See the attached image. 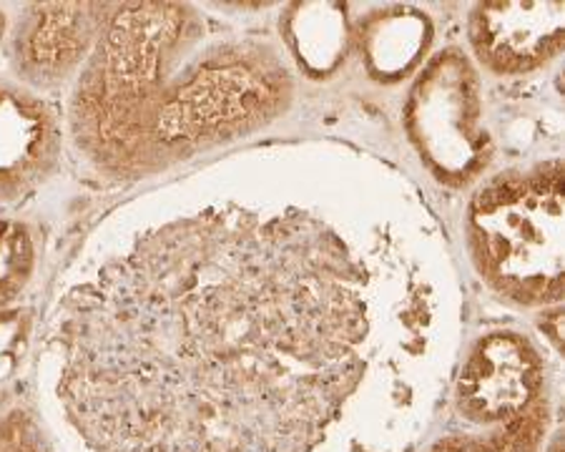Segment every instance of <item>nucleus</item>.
<instances>
[{
    "mask_svg": "<svg viewBox=\"0 0 565 452\" xmlns=\"http://www.w3.org/2000/svg\"><path fill=\"white\" fill-rule=\"evenodd\" d=\"M448 292L413 189L322 149L307 192L204 204L106 255L58 306L56 395L90 452H317Z\"/></svg>",
    "mask_w": 565,
    "mask_h": 452,
    "instance_id": "nucleus-1",
    "label": "nucleus"
},
{
    "mask_svg": "<svg viewBox=\"0 0 565 452\" xmlns=\"http://www.w3.org/2000/svg\"><path fill=\"white\" fill-rule=\"evenodd\" d=\"M295 96L275 45L186 3L116 6L68 106V131L114 179L163 174L254 136Z\"/></svg>",
    "mask_w": 565,
    "mask_h": 452,
    "instance_id": "nucleus-2",
    "label": "nucleus"
},
{
    "mask_svg": "<svg viewBox=\"0 0 565 452\" xmlns=\"http://www.w3.org/2000/svg\"><path fill=\"white\" fill-rule=\"evenodd\" d=\"M478 275L515 306L563 300V161L551 159L488 181L465 216Z\"/></svg>",
    "mask_w": 565,
    "mask_h": 452,
    "instance_id": "nucleus-3",
    "label": "nucleus"
},
{
    "mask_svg": "<svg viewBox=\"0 0 565 452\" xmlns=\"http://www.w3.org/2000/svg\"><path fill=\"white\" fill-rule=\"evenodd\" d=\"M405 129L427 171L445 186H465L490 161L480 129L478 74L470 58L448 49L427 63L405 104Z\"/></svg>",
    "mask_w": 565,
    "mask_h": 452,
    "instance_id": "nucleus-4",
    "label": "nucleus"
},
{
    "mask_svg": "<svg viewBox=\"0 0 565 452\" xmlns=\"http://www.w3.org/2000/svg\"><path fill=\"white\" fill-rule=\"evenodd\" d=\"M545 400V359L533 340L513 330L480 337L455 383V410L478 428L493 430L523 418Z\"/></svg>",
    "mask_w": 565,
    "mask_h": 452,
    "instance_id": "nucleus-5",
    "label": "nucleus"
},
{
    "mask_svg": "<svg viewBox=\"0 0 565 452\" xmlns=\"http://www.w3.org/2000/svg\"><path fill=\"white\" fill-rule=\"evenodd\" d=\"M114 3H33L11 31V63L29 88L53 90L86 66Z\"/></svg>",
    "mask_w": 565,
    "mask_h": 452,
    "instance_id": "nucleus-6",
    "label": "nucleus"
},
{
    "mask_svg": "<svg viewBox=\"0 0 565 452\" xmlns=\"http://www.w3.org/2000/svg\"><path fill=\"white\" fill-rule=\"evenodd\" d=\"M563 3H480L468 21L472 53L495 76L533 74L563 49Z\"/></svg>",
    "mask_w": 565,
    "mask_h": 452,
    "instance_id": "nucleus-7",
    "label": "nucleus"
},
{
    "mask_svg": "<svg viewBox=\"0 0 565 452\" xmlns=\"http://www.w3.org/2000/svg\"><path fill=\"white\" fill-rule=\"evenodd\" d=\"M61 126L31 88L0 80V204L35 192L61 161Z\"/></svg>",
    "mask_w": 565,
    "mask_h": 452,
    "instance_id": "nucleus-8",
    "label": "nucleus"
},
{
    "mask_svg": "<svg viewBox=\"0 0 565 452\" xmlns=\"http://www.w3.org/2000/svg\"><path fill=\"white\" fill-rule=\"evenodd\" d=\"M360 43L370 74L395 80L420 61L430 43V23L415 8L375 11L362 23Z\"/></svg>",
    "mask_w": 565,
    "mask_h": 452,
    "instance_id": "nucleus-9",
    "label": "nucleus"
},
{
    "mask_svg": "<svg viewBox=\"0 0 565 452\" xmlns=\"http://www.w3.org/2000/svg\"><path fill=\"white\" fill-rule=\"evenodd\" d=\"M291 56L309 74H327L337 68L348 49V23L340 6H295L281 25Z\"/></svg>",
    "mask_w": 565,
    "mask_h": 452,
    "instance_id": "nucleus-10",
    "label": "nucleus"
},
{
    "mask_svg": "<svg viewBox=\"0 0 565 452\" xmlns=\"http://www.w3.org/2000/svg\"><path fill=\"white\" fill-rule=\"evenodd\" d=\"M551 424V405L541 400L523 418L500 424L482 435L472 432H452L445 435L427 452H541L545 432Z\"/></svg>",
    "mask_w": 565,
    "mask_h": 452,
    "instance_id": "nucleus-11",
    "label": "nucleus"
},
{
    "mask_svg": "<svg viewBox=\"0 0 565 452\" xmlns=\"http://www.w3.org/2000/svg\"><path fill=\"white\" fill-rule=\"evenodd\" d=\"M35 241L29 224L0 219V310L13 306L35 271Z\"/></svg>",
    "mask_w": 565,
    "mask_h": 452,
    "instance_id": "nucleus-12",
    "label": "nucleus"
},
{
    "mask_svg": "<svg viewBox=\"0 0 565 452\" xmlns=\"http://www.w3.org/2000/svg\"><path fill=\"white\" fill-rule=\"evenodd\" d=\"M33 314L25 306L0 310V385L11 379L23 365L31 347Z\"/></svg>",
    "mask_w": 565,
    "mask_h": 452,
    "instance_id": "nucleus-13",
    "label": "nucleus"
},
{
    "mask_svg": "<svg viewBox=\"0 0 565 452\" xmlns=\"http://www.w3.org/2000/svg\"><path fill=\"white\" fill-rule=\"evenodd\" d=\"M0 452H53V445L29 410L13 407L0 418Z\"/></svg>",
    "mask_w": 565,
    "mask_h": 452,
    "instance_id": "nucleus-14",
    "label": "nucleus"
},
{
    "mask_svg": "<svg viewBox=\"0 0 565 452\" xmlns=\"http://www.w3.org/2000/svg\"><path fill=\"white\" fill-rule=\"evenodd\" d=\"M541 330L545 337L551 340V345L555 352L563 349V316H561V306L553 304V310L543 312L541 316Z\"/></svg>",
    "mask_w": 565,
    "mask_h": 452,
    "instance_id": "nucleus-15",
    "label": "nucleus"
},
{
    "mask_svg": "<svg viewBox=\"0 0 565 452\" xmlns=\"http://www.w3.org/2000/svg\"><path fill=\"white\" fill-rule=\"evenodd\" d=\"M6 35H8V15L6 11H0V45H3Z\"/></svg>",
    "mask_w": 565,
    "mask_h": 452,
    "instance_id": "nucleus-16",
    "label": "nucleus"
},
{
    "mask_svg": "<svg viewBox=\"0 0 565 452\" xmlns=\"http://www.w3.org/2000/svg\"><path fill=\"white\" fill-rule=\"evenodd\" d=\"M545 452H563V440H561V435L551 442V448L545 450Z\"/></svg>",
    "mask_w": 565,
    "mask_h": 452,
    "instance_id": "nucleus-17",
    "label": "nucleus"
}]
</instances>
